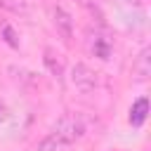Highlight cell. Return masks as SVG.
Masks as SVG:
<instances>
[{
  "label": "cell",
  "instance_id": "8fae6325",
  "mask_svg": "<svg viewBox=\"0 0 151 151\" xmlns=\"http://www.w3.org/2000/svg\"><path fill=\"white\" fill-rule=\"evenodd\" d=\"M2 33H5V35H7V38H5V40H7V42H9V45H12V47H19V42H17V40H14V31H12V28H9V26H2Z\"/></svg>",
  "mask_w": 151,
  "mask_h": 151
},
{
  "label": "cell",
  "instance_id": "3957f363",
  "mask_svg": "<svg viewBox=\"0 0 151 151\" xmlns=\"http://www.w3.org/2000/svg\"><path fill=\"white\" fill-rule=\"evenodd\" d=\"M50 19H52L54 31L61 35V40L64 42H71L73 40V17L61 5H52L50 7Z\"/></svg>",
  "mask_w": 151,
  "mask_h": 151
},
{
  "label": "cell",
  "instance_id": "52a82bcc",
  "mask_svg": "<svg viewBox=\"0 0 151 151\" xmlns=\"http://www.w3.org/2000/svg\"><path fill=\"white\" fill-rule=\"evenodd\" d=\"M146 111H149V101L142 97V99H137L134 104H132V109H130V123L134 125V127H139L144 120H146Z\"/></svg>",
  "mask_w": 151,
  "mask_h": 151
},
{
  "label": "cell",
  "instance_id": "277c9868",
  "mask_svg": "<svg viewBox=\"0 0 151 151\" xmlns=\"http://www.w3.org/2000/svg\"><path fill=\"white\" fill-rule=\"evenodd\" d=\"M87 50H90L94 57H99V59H109L113 45H111V40H109L106 35H101V33L94 31V33H87Z\"/></svg>",
  "mask_w": 151,
  "mask_h": 151
},
{
  "label": "cell",
  "instance_id": "30bf717a",
  "mask_svg": "<svg viewBox=\"0 0 151 151\" xmlns=\"http://www.w3.org/2000/svg\"><path fill=\"white\" fill-rule=\"evenodd\" d=\"M78 5H83V7H85L90 14H92V17H97V19L101 21V17H104V14H101V9H99L97 0H78Z\"/></svg>",
  "mask_w": 151,
  "mask_h": 151
},
{
  "label": "cell",
  "instance_id": "6da1fadb",
  "mask_svg": "<svg viewBox=\"0 0 151 151\" xmlns=\"http://www.w3.org/2000/svg\"><path fill=\"white\" fill-rule=\"evenodd\" d=\"M54 137H59L66 146H71V144H76L85 132H87V125H85V118L80 116V113H64L54 125H52V130H50Z\"/></svg>",
  "mask_w": 151,
  "mask_h": 151
},
{
  "label": "cell",
  "instance_id": "7a4b0ae2",
  "mask_svg": "<svg viewBox=\"0 0 151 151\" xmlns=\"http://www.w3.org/2000/svg\"><path fill=\"white\" fill-rule=\"evenodd\" d=\"M71 85H73L78 92L87 94V92H94V90L99 87V76H97V71H92L87 64L78 61V64L71 66Z\"/></svg>",
  "mask_w": 151,
  "mask_h": 151
},
{
  "label": "cell",
  "instance_id": "5b68a950",
  "mask_svg": "<svg viewBox=\"0 0 151 151\" xmlns=\"http://www.w3.org/2000/svg\"><path fill=\"white\" fill-rule=\"evenodd\" d=\"M132 73L137 76V80H146L151 76V50L144 47L137 57V61L132 64Z\"/></svg>",
  "mask_w": 151,
  "mask_h": 151
},
{
  "label": "cell",
  "instance_id": "8992f818",
  "mask_svg": "<svg viewBox=\"0 0 151 151\" xmlns=\"http://www.w3.org/2000/svg\"><path fill=\"white\" fill-rule=\"evenodd\" d=\"M42 61H45V66H47V71L57 78V80H61L64 78V61H61V57L59 54H54V50H45V57H42Z\"/></svg>",
  "mask_w": 151,
  "mask_h": 151
},
{
  "label": "cell",
  "instance_id": "ba28073f",
  "mask_svg": "<svg viewBox=\"0 0 151 151\" xmlns=\"http://www.w3.org/2000/svg\"><path fill=\"white\" fill-rule=\"evenodd\" d=\"M68 146L59 139V137H54L52 132H47L40 142H38V151H66Z\"/></svg>",
  "mask_w": 151,
  "mask_h": 151
},
{
  "label": "cell",
  "instance_id": "9c48e42d",
  "mask_svg": "<svg viewBox=\"0 0 151 151\" xmlns=\"http://www.w3.org/2000/svg\"><path fill=\"white\" fill-rule=\"evenodd\" d=\"M0 7L12 12V14H26L28 12V0H0Z\"/></svg>",
  "mask_w": 151,
  "mask_h": 151
},
{
  "label": "cell",
  "instance_id": "7c38bea8",
  "mask_svg": "<svg viewBox=\"0 0 151 151\" xmlns=\"http://www.w3.org/2000/svg\"><path fill=\"white\" fill-rule=\"evenodd\" d=\"M5 120H7V106L0 101V123H5Z\"/></svg>",
  "mask_w": 151,
  "mask_h": 151
}]
</instances>
